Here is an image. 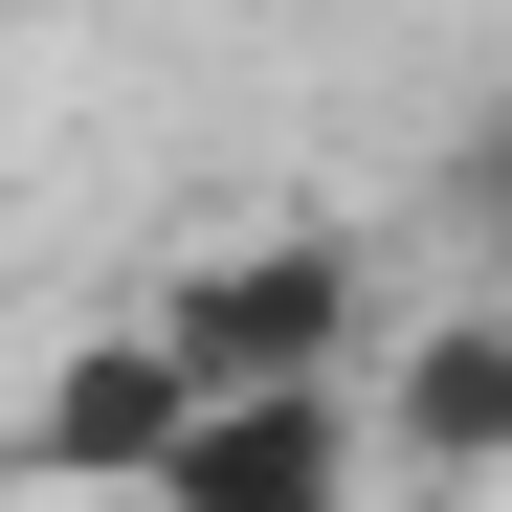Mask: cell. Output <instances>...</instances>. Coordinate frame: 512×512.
<instances>
[{
    "mask_svg": "<svg viewBox=\"0 0 512 512\" xmlns=\"http://www.w3.org/2000/svg\"><path fill=\"white\" fill-rule=\"evenodd\" d=\"M156 512H357V379H312V401H201V446L156 468Z\"/></svg>",
    "mask_w": 512,
    "mask_h": 512,
    "instance_id": "4",
    "label": "cell"
},
{
    "mask_svg": "<svg viewBox=\"0 0 512 512\" xmlns=\"http://www.w3.org/2000/svg\"><path fill=\"white\" fill-rule=\"evenodd\" d=\"M156 334H179V379H201V401H312V379H357V334H379V245H357V223L179 245Z\"/></svg>",
    "mask_w": 512,
    "mask_h": 512,
    "instance_id": "1",
    "label": "cell"
},
{
    "mask_svg": "<svg viewBox=\"0 0 512 512\" xmlns=\"http://www.w3.org/2000/svg\"><path fill=\"white\" fill-rule=\"evenodd\" d=\"M423 223L468 245V290H512V90L446 112V156H423Z\"/></svg>",
    "mask_w": 512,
    "mask_h": 512,
    "instance_id": "5",
    "label": "cell"
},
{
    "mask_svg": "<svg viewBox=\"0 0 512 512\" xmlns=\"http://www.w3.org/2000/svg\"><path fill=\"white\" fill-rule=\"evenodd\" d=\"M379 468H423V490H512V290L423 312L401 357H379Z\"/></svg>",
    "mask_w": 512,
    "mask_h": 512,
    "instance_id": "3",
    "label": "cell"
},
{
    "mask_svg": "<svg viewBox=\"0 0 512 512\" xmlns=\"http://www.w3.org/2000/svg\"><path fill=\"white\" fill-rule=\"evenodd\" d=\"M201 446V379H179V334L112 312V334H67V357L23 379V468L45 490H90V512H156V468Z\"/></svg>",
    "mask_w": 512,
    "mask_h": 512,
    "instance_id": "2",
    "label": "cell"
}]
</instances>
